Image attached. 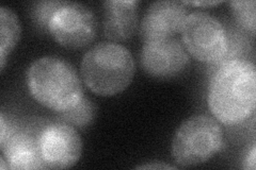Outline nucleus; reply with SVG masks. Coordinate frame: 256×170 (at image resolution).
Masks as SVG:
<instances>
[{
    "label": "nucleus",
    "instance_id": "obj_5",
    "mask_svg": "<svg viewBox=\"0 0 256 170\" xmlns=\"http://www.w3.org/2000/svg\"><path fill=\"white\" fill-rule=\"evenodd\" d=\"M182 45L194 59L217 66L228 51V31L210 13L196 11L188 15L182 30Z\"/></svg>",
    "mask_w": 256,
    "mask_h": 170
},
{
    "label": "nucleus",
    "instance_id": "obj_15",
    "mask_svg": "<svg viewBox=\"0 0 256 170\" xmlns=\"http://www.w3.org/2000/svg\"><path fill=\"white\" fill-rule=\"evenodd\" d=\"M228 31V51L226 54L224 55L222 61L218 64L217 66L221 65V64L232 61V60H237V59H244V55L249 52V40H248L242 33H240L237 30L234 29H226ZM214 66V67H217ZM214 67H212L214 69Z\"/></svg>",
    "mask_w": 256,
    "mask_h": 170
},
{
    "label": "nucleus",
    "instance_id": "obj_1",
    "mask_svg": "<svg viewBox=\"0 0 256 170\" xmlns=\"http://www.w3.org/2000/svg\"><path fill=\"white\" fill-rule=\"evenodd\" d=\"M207 102L212 115L226 126L242 124L254 113L256 70L246 59L232 60L212 69Z\"/></svg>",
    "mask_w": 256,
    "mask_h": 170
},
{
    "label": "nucleus",
    "instance_id": "obj_10",
    "mask_svg": "<svg viewBox=\"0 0 256 170\" xmlns=\"http://www.w3.org/2000/svg\"><path fill=\"white\" fill-rule=\"evenodd\" d=\"M136 0H108L104 2L102 29L105 37L125 42L134 36L138 27V5Z\"/></svg>",
    "mask_w": 256,
    "mask_h": 170
},
{
    "label": "nucleus",
    "instance_id": "obj_13",
    "mask_svg": "<svg viewBox=\"0 0 256 170\" xmlns=\"http://www.w3.org/2000/svg\"><path fill=\"white\" fill-rule=\"evenodd\" d=\"M95 113L96 109L93 102L84 96L73 108H70L68 111L61 112L59 116L66 124L84 129L93 123L95 118Z\"/></svg>",
    "mask_w": 256,
    "mask_h": 170
},
{
    "label": "nucleus",
    "instance_id": "obj_18",
    "mask_svg": "<svg viewBox=\"0 0 256 170\" xmlns=\"http://www.w3.org/2000/svg\"><path fill=\"white\" fill-rule=\"evenodd\" d=\"M222 1H184V4H191L194 6H212L221 3Z\"/></svg>",
    "mask_w": 256,
    "mask_h": 170
},
{
    "label": "nucleus",
    "instance_id": "obj_6",
    "mask_svg": "<svg viewBox=\"0 0 256 170\" xmlns=\"http://www.w3.org/2000/svg\"><path fill=\"white\" fill-rule=\"evenodd\" d=\"M98 27L96 16L89 7L82 3L64 1L52 14L47 31L61 46L80 49L95 39Z\"/></svg>",
    "mask_w": 256,
    "mask_h": 170
},
{
    "label": "nucleus",
    "instance_id": "obj_14",
    "mask_svg": "<svg viewBox=\"0 0 256 170\" xmlns=\"http://www.w3.org/2000/svg\"><path fill=\"white\" fill-rule=\"evenodd\" d=\"M230 5L232 7V12H233L237 25L240 27V29L250 32L251 35L254 36L256 27V2L254 0H248V1H230Z\"/></svg>",
    "mask_w": 256,
    "mask_h": 170
},
{
    "label": "nucleus",
    "instance_id": "obj_16",
    "mask_svg": "<svg viewBox=\"0 0 256 170\" xmlns=\"http://www.w3.org/2000/svg\"><path fill=\"white\" fill-rule=\"evenodd\" d=\"M63 3H64V1L36 2L34 4V9H32V18L34 19L36 23L40 28L47 30L48 22H50L52 14Z\"/></svg>",
    "mask_w": 256,
    "mask_h": 170
},
{
    "label": "nucleus",
    "instance_id": "obj_8",
    "mask_svg": "<svg viewBox=\"0 0 256 170\" xmlns=\"http://www.w3.org/2000/svg\"><path fill=\"white\" fill-rule=\"evenodd\" d=\"M140 63L148 76L159 80H170L180 76L190 64V56L178 38H166L144 43Z\"/></svg>",
    "mask_w": 256,
    "mask_h": 170
},
{
    "label": "nucleus",
    "instance_id": "obj_9",
    "mask_svg": "<svg viewBox=\"0 0 256 170\" xmlns=\"http://www.w3.org/2000/svg\"><path fill=\"white\" fill-rule=\"evenodd\" d=\"M186 4L172 0L152 3L144 14L140 36L144 43L174 37L182 30L188 17Z\"/></svg>",
    "mask_w": 256,
    "mask_h": 170
},
{
    "label": "nucleus",
    "instance_id": "obj_4",
    "mask_svg": "<svg viewBox=\"0 0 256 170\" xmlns=\"http://www.w3.org/2000/svg\"><path fill=\"white\" fill-rule=\"evenodd\" d=\"M224 145L223 130L207 115H196L180 126L172 142V155L182 167L206 163L219 153Z\"/></svg>",
    "mask_w": 256,
    "mask_h": 170
},
{
    "label": "nucleus",
    "instance_id": "obj_12",
    "mask_svg": "<svg viewBox=\"0 0 256 170\" xmlns=\"http://www.w3.org/2000/svg\"><path fill=\"white\" fill-rule=\"evenodd\" d=\"M22 26L18 16L8 6L0 7V63L4 69L6 58L18 44Z\"/></svg>",
    "mask_w": 256,
    "mask_h": 170
},
{
    "label": "nucleus",
    "instance_id": "obj_17",
    "mask_svg": "<svg viewBox=\"0 0 256 170\" xmlns=\"http://www.w3.org/2000/svg\"><path fill=\"white\" fill-rule=\"evenodd\" d=\"M255 156H256V148L253 146L251 151L248 153L244 161V169L248 170H255Z\"/></svg>",
    "mask_w": 256,
    "mask_h": 170
},
{
    "label": "nucleus",
    "instance_id": "obj_11",
    "mask_svg": "<svg viewBox=\"0 0 256 170\" xmlns=\"http://www.w3.org/2000/svg\"><path fill=\"white\" fill-rule=\"evenodd\" d=\"M0 147L9 169H47L40 152L38 135L14 130Z\"/></svg>",
    "mask_w": 256,
    "mask_h": 170
},
{
    "label": "nucleus",
    "instance_id": "obj_3",
    "mask_svg": "<svg viewBox=\"0 0 256 170\" xmlns=\"http://www.w3.org/2000/svg\"><path fill=\"white\" fill-rule=\"evenodd\" d=\"M80 71L92 93L111 97L130 85L136 66L132 52L125 46L106 42L95 45L84 53Z\"/></svg>",
    "mask_w": 256,
    "mask_h": 170
},
{
    "label": "nucleus",
    "instance_id": "obj_2",
    "mask_svg": "<svg viewBox=\"0 0 256 170\" xmlns=\"http://www.w3.org/2000/svg\"><path fill=\"white\" fill-rule=\"evenodd\" d=\"M27 86L38 103L59 113L73 108L84 97L75 67L59 56L47 55L32 63L27 71Z\"/></svg>",
    "mask_w": 256,
    "mask_h": 170
},
{
    "label": "nucleus",
    "instance_id": "obj_19",
    "mask_svg": "<svg viewBox=\"0 0 256 170\" xmlns=\"http://www.w3.org/2000/svg\"><path fill=\"white\" fill-rule=\"evenodd\" d=\"M138 169H175V167H172L170 165H166V164H148V165H143L137 167Z\"/></svg>",
    "mask_w": 256,
    "mask_h": 170
},
{
    "label": "nucleus",
    "instance_id": "obj_7",
    "mask_svg": "<svg viewBox=\"0 0 256 170\" xmlns=\"http://www.w3.org/2000/svg\"><path fill=\"white\" fill-rule=\"evenodd\" d=\"M38 147L47 169H66L78 163L82 141L68 124H52L38 133Z\"/></svg>",
    "mask_w": 256,
    "mask_h": 170
}]
</instances>
